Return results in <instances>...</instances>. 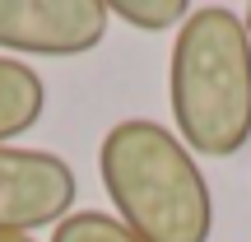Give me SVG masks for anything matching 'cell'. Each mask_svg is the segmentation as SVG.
<instances>
[{"instance_id":"obj_5","label":"cell","mask_w":251,"mask_h":242,"mask_svg":"<svg viewBox=\"0 0 251 242\" xmlns=\"http://www.w3.org/2000/svg\"><path fill=\"white\" fill-rule=\"evenodd\" d=\"M47 112V84L28 61L0 56V144L33 131Z\"/></svg>"},{"instance_id":"obj_1","label":"cell","mask_w":251,"mask_h":242,"mask_svg":"<svg viewBox=\"0 0 251 242\" xmlns=\"http://www.w3.org/2000/svg\"><path fill=\"white\" fill-rule=\"evenodd\" d=\"M98 172L112 210L140 242H209L214 196L196 154L163 121L130 117L102 135Z\"/></svg>"},{"instance_id":"obj_7","label":"cell","mask_w":251,"mask_h":242,"mask_svg":"<svg viewBox=\"0 0 251 242\" xmlns=\"http://www.w3.org/2000/svg\"><path fill=\"white\" fill-rule=\"evenodd\" d=\"M51 242H140L117 215H102V210H75L70 219L51 228Z\"/></svg>"},{"instance_id":"obj_2","label":"cell","mask_w":251,"mask_h":242,"mask_svg":"<svg viewBox=\"0 0 251 242\" xmlns=\"http://www.w3.org/2000/svg\"><path fill=\"white\" fill-rule=\"evenodd\" d=\"M177 140L200 159H233L251 140V37L224 5L191 9L168 61Z\"/></svg>"},{"instance_id":"obj_9","label":"cell","mask_w":251,"mask_h":242,"mask_svg":"<svg viewBox=\"0 0 251 242\" xmlns=\"http://www.w3.org/2000/svg\"><path fill=\"white\" fill-rule=\"evenodd\" d=\"M0 242H33V238H0Z\"/></svg>"},{"instance_id":"obj_3","label":"cell","mask_w":251,"mask_h":242,"mask_svg":"<svg viewBox=\"0 0 251 242\" xmlns=\"http://www.w3.org/2000/svg\"><path fill=\"white\" fill-rule=\"evenodd\" d=\"M79 182L61 154L0 144V238H28L75 215Z\"/></svg>"},{"instance_id":"obj_4","label":"cell","mask_w":251,"mask_h":242,"mask_svg":"<svg viewBox=\"0 0 251 242\" xmlns=\"http://www.w3.org/2000/svg\"><path fill=\"white\" fill-rule=\"evenodd\" d=\"M102 0H0V52L9 56H84L107 37Z\"/></svg>"},{"instance_id":"obj_8","label":"cell","mask_w":251,"mask_h":242,"mask_svg":"<svg viewBox=\"0 0 251 242\" xmlns=\"http://www.w3.org/2000/svg\"><path fill=\"white\" fill-rule=\"evenodd\" d=\"M242 24H247V37H251V5L242 9Z\"/></svg>"},{"instance_id":"obj_6","label":"cell","mask_w":251,"mask_h":242,"mask_svg":"<svg viewBox=\"0 0 251 242\" xmlns=\"http://www.w3.org/2000/svg\"><path fill=\"white\" fill-rule=\"evenodd\" d=\"M112 19H126L140 33H163V28H181L191 19L186 0H112L107 5Z\"/></svg>"}]
</instances>
